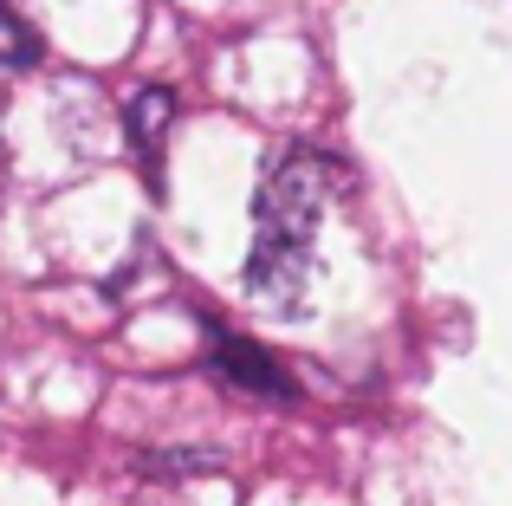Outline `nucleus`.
Returning <instances> with one entry per match:
<instances>
[{
	"instance_id": "4",
	"label": "nucleus",
	"mask_w": 512,
	"mask_h": 506,
	"mask_svg": "<svg viewBox=\"0 0 512 506\" xmlns=\"http://www.w3.org/2000/svg\"><path fill=\"white\" fill-rule=\"evenodd\" d=\"M0 65H13V72L39 65V33H33V26H26L13 7H0Z\"/></svg>"
},
{
	"instance_id": "1",
	"label": "nucleus",
	"mask_w": 512,
	"mask_h": 506,
	"mask_svg": "<svg viewBox=\"0 0 512 506\" xmlns=\"http://www.w3.org/2000/svg\"><path fill=\"white\" fill-rule=\"evenodd\" d=\"M331 195H338V163L325 150H286L260 176L253 195V260H247V292L279 318H299L312 299V247L318 221H325Z\"/></svg>"
},
{
	"instance_id": "3",
	"label": "nucleus",
	"mask_w": 512,
	"mask_h": 506,
	"mask_svg": "<svg viewBox=\"0 0 512 506\" xmlns=\"http://www.w3.org/2000/svg\"><path fill=\"white\" fill-rule=\"evenodd\" d=\"M169 124H175V91L169 85H143L137 98H130V143H137V156H143L150 176H156V150H163Z\"/></svg>"
},
{
	"instance_id": "2",
	"label": "nucleus",
	"mask_w": 512,
	"mask_h": 506,
	"mask_svg": "<svg viewBox=\"0 0 512 506\" xmlns=\"http://www.w3.org/2000/svg\"><path fill=\"white\" fill-rule=\"evenodd\" d=\"M208 370H214L221 383H234V390H247V396H273V403H292V377L260 351V344H247V338H214Z\"/></svg>"
}]
</instances>
